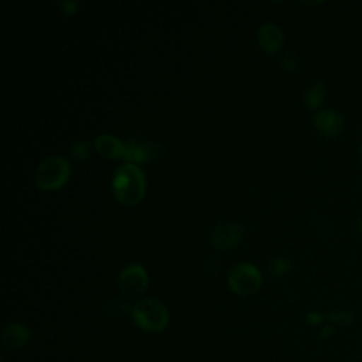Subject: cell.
I'll return each mask as SVG.
<instances>
[{
  "mask_svg": "<svg viewBox=\"0 0 362 362\" xmlns=\"http://www.w3.org/2000/svg\"><path fill=\"white\" fill-rule=\"evenodd\" d=\"M146 184L144 173L136 164L126 163L120 165L113 174V195L123 205H136L144 197Z\"/></svg>",
  "mask_w": 362,
  "mask_h": 362,
  "instance_id": "cell-1",
  "label": "cell"
},
{
  "mask_svg": "<svg viewBox=\"0 0 362 362\" xmlns=\"http://www.w3.org/2000/svg\"><path fill=\"white\" fill-rule=\"evenodd\" d=\"M71 177V164L62 156H49L44 158L34 174L38 188L44 191H54L66 184Z\"/></svg>",
  "mask_w": 362,
  "mask_h": 362,
  "instance_id": "cell-2",
  "label": "cell"
},
{
  "mask_svg": "<svg viewBox=\"0 0 362 362\" xmlns=\"http://www.w3.org/2000/svg\"><path fill=\"white\" fill-rule=\"evenodd\" d=\"M133 321L146 332H161L168 324V311L165 305L156 298H141L132 310Z\"/></svg>",
  "mask_w": 362,
  "mask_h": 362,
  "instance_id": "cell-3",
  "label": "cell"
},
{
  "mask_svg": "<svg viewBox=\"0 0 362 362\" xmlns=\"http://www.w3.org/2000/svg\"><path fill=\"white\" fill-rule=\"evenodd\" d=\"M263 277L259 269L247 262L233 266L228 276V284L233 293L242 297L255 294L262 286Z\"/></svg>",
  "mask_w": 362,
  "mask_h": 362,
  "instance_id": "cell-4",
  "label": "cell"
},
{
  "mask_svg": "<svg viewBox=\"0 0 362 362\" xmlns=\"http://www.w3.org/2000/svg\"><path fill=\"white\" fill-rule=\"evenodd\" d=\"M165 156L164 144L158 141H146L129 139L124 141L123 158L130 164H150L163 160Z\"/></svg>",
  "mask_w": 362,
  "mask_h": 362,
  "instance_id": "cell-5",
  "label": "cell"
},
{
  "mask_svg": "<svg viewBox=\"0 0 362 362\" xmlns=\"http://www.w3.org/2000/svg\"><path fill=\"white\" fill-rule=\"evenodd\" d=\"M120 293L127 298H136L144 294L148 287V276L146 269L139 263H132L124 267L117 279Z\"/></svg>",
  "mask_w": 362,
  "mask_h": 362,
  "instance_id": "cell-6",
  "label": "cell"
},
{
  "mask_svg": "<svg viewBox=\"0 0 362 362\" xmlns=\"http://www.w3.org/2000/svg\"><path fill=\"white\" fill-rule=\"evenodd\" d=\"M243 238V228L236 222H223L214 228L211 233V245L215 249L223 250L235 246Z\"/></svg>",
  "mask_w": 362,
  "mask_h": 362,
  "instance_id": "cell-7",
  "label": "cell"
},
{
  "mask_svg": "<svg viewBox=\"0 0 362 362\" xmlns=\"http://www.w3.org/2000/svg\"><path fill=\"white\" fill-rule=\"evenodd\" d=\"M313 123L315 129L327 136L335 137L344 130V117L334 109H321L313 115Z\"/></svg>",
  "mask_w": 362,
  "mask_h": 362,
  "instance_id": "cell-8",
  "label": "cell"
},
{
  "mask_svg": "<svg viewBox=\"0 0 362 362\" xmlns=\"http://www.w3.org/2000/svg\"><path fill=\"white\" fill-rule=\"evenodd\" d=\"M257 44L267 54H276L283 45V31L279 25L273 23H264L257 30Z\"/></svg>",
  "mask_w": 362,
  "mask_h": 362,
  "instance_id": "cell-9",
  "label": "cell"
},
{
  "mask_svg": "<svg viewBox=\"0 0 362 362\" xmlns=\"http://www.w3.org/2000/svg\"><path fill=\"white\" fill-rule=\"evenodd\" d=\"M30 341V329L20 322H10L1 329V344L7 349H21Z\"/></svg>",
  "mask_w": 362,
  "mask_h": 362,
  "instance_id": "cell-10",
  "label": "cell"
},
{
  "mask_svg": "<svg viewBox=\"0 0 362 362\" xmlns=\"http://www.w3.org/2000/svg\"><path fill=\"white\" fill-rule=\"evenodd\" d=\"M95 148L100 156L109 160L123 158L124 156V143L110 134H99L95 139Z\"/></svg>",
  "mask_w": 362,
  "mask_h": 362,
  "instance_id": "cell-11",
  "label": "cell"
},
{
  "mask_svg": "<svg viewBox=\"0 0 362 362\" xmlns=\"http://www.w3.org/2000/svg\"><path fill=\"white\" fill-rule=\"evenodd\" d=\"M325 85L321 81L313 82L304 93V103L308 109H317L325 99Z\"/></svg>",
  "mask_w": 362,
  "mask_h": 362,
  "instance_id": "cell-12",
  "label": "cell"
},
{
  "mask_svg": "<svg viewBox=\"0 0 362 362\" xmlns=\"http://www.w3.org/2000/svg\"><path fill=\"white\" fill-rule=\"evenodd\" d=\"M133 308H130L129 303L122 298H109L103 303V311L113 318H122L126 314L132 313Z\"/></svg>",
  "mask_w": 362,
  "mask_h": 362,
  "instance_id": "cell-13",
  "label": "cell"
},
{
  "mask_svg": "<svg viewBox=\"0 0 362 362\" xmlns=\"http://www.w3.org/2000/svg\"><path fill=\"white\" fill-rule=\"evenodd\" d=\"M92 154L90 143L88 140H76L69 147V156L76 163L86 161Z\"/></svg>",
  "mask_w": 362,
  "mask_h": 362,
  "instance_id": "cell-14",
  "label": "cell"
},
{
  "mask_svg": "<svg viewBox=\"0 0 362 362\" xmlns=\"http://www.w3.org/2000/svg\"><path fill=\"white\" fill-rule=\"evenodd\" d=\"M327 318L339 325H349L354 321V313L348 310H334L328 313Z\"/></svg>",
  "mask_w": 362,
  "mask_h": 362,
  "instance_id": "cell-15",
  "label": "cell"
},
{
  "mask_svg": "<svg viewBox=\"0 0 362 362\" xmlns=\"http://www.w3.org/2000/svg\"><path fill=\"white\" fill-rule=\"evenodd\" d=\"M291 269V263L287 257H276L272 260L270 263V273L274 274V276H283L286 274L288 270Z\"/></svg>",
  "mask_w": 362,
  "mask_h": 362,
  "instance_id": "cell-16",
  "label": "cell"
},
{
  "mask_svg": "<svg viewBox=\"0 0 362 362\" xmlns=\"http://www.w3.org/2000/svg\"><path fill=\"white\" fill-rule=\"evenodd\" d=\"M281 66L283 69L288 71V72H294L298 69V59L296 55L293 54H286L283 58H281Z\"/></svg>",
  "mask_w": 362,
  "mask_h": 362,
  "instance_id": "cell-17",
  "label": "cell"
},
{
  "mask_svg": "<svg viewBox=\"0 0 362 362\" xmlns=\"http://www.w3.org/2000/svg\"><path fill=\"white\" fill-rule=\"evenodd\" d=\"M58 8L64 13V14H75L78 7H79V1H71V0H65V1H59Z\"/></svg>",
  "mask_w": 362,
  "mask_h": 362,
  "instance_id": "cell-18",
  "label": "cell"
},
{
  "mask_svg": "<svg viewBox=\"0 0 362 362\" xmlns=\"http://www.w3.org/2000/svg\"><path fill=\"white\" fill-rule=\"evenodd\" d=\"M322 314H320V313H317V311H311V313H308L307 315H305V321L310 324V325H317V324H320L321 321H322Z\"/></svg>",
  "mask_w": 362,
  "mask_h": 362,
  "instance_id": "cell-19",
  "label": "cell"
},
{
  "mask_svg": "<svg viewBox=\"0 0 362 362\" xmlns=\"http://www.w3.org/2000/svg\"><path fill=\"white\" fill-rule=\"evenodd\" d=\"M331 332H332V327H325V328H322L321 335H322L324 338H327V337H329V335H331Z\"/></svg>",
  "mask_w": 362,
  "mask_h": 362,
  "instance_id": "cell-20",
  "label": "cell"
},
{
  "mask_svg": "<svg viewBox=\"0 0 362 362\" xmlns=\"http://www.w3.org/2000/svg\"><path fill=\"white\" fill-rule=\"evenodd\" d=\"M358 228H359V230H361V233H362V216L359 218V222H358Z\"/></svg>",
  "mask_w": 362,
  "mask_h": 362,
  "instance_id": "cell-21",
  "label": "cell"
},
{
  "mask_svg": "<svg viewBox=\"0 0 362 362\" xmlns=\"http://www.w3.org/2000/svg\"><path fill=\"white\" fill-rule=\"evenodd\" d=\"M359 153H361V158H362V144H361V150H359Z\"/></svg>",
  "mask_w": 362,
  "mask_h": 362,
  "instance_id": "cell-22",
  "label": "cell"
}]
</instances>
